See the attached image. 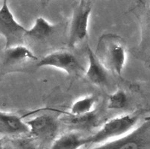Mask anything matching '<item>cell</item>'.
<instances>
[{"mask_svg": "<svg viewBox=\"0 0 150 149\" xmlns=\"http://www.w3.org/2000/svg\"><path fill=\"white\" fill-rule=\"evenodd\" d=\"M94 53L107 70L120 79L123 78L126 48L124 41L120 36L110 33L102 35Z\"/></svg>", "mask_w": 150, "mask_h": 149, "instance_id": "6da1fadb", "label": "cell"}, {"mask_svg": "<svg viewBox=\"0 0 150 149\" xmlns=\"http://www.w3.org/2000/svg\"><path fill=\"white\" fill-rule=\"evenodd\" d=\"M139 119V113L124 114L109 119L94 134L86 136L87 145H98L125 136L137 126Z\"/></svg>", "mask_w": 150, "mask_h": 149, "instance_id": "7a4b0ae2", "label": "cell"}, {"mask_svg": "<svg viewBox=\"0 0 150 149\" xmlns=\"http://www.w3.org/2000/svg\"><path fill=\"white\" fill-rule=\"evenodd\" d=\"M90 149H150V119L125 136Z\"/></svg>", "mask_w": 150, "mask_h": 149, "instance_id": "3957f363", "label": "cell"}, {"mask_svg": "<svg viewBox=\"0 0 150 149\" xmlns=\"http://www.w3.org/2000/svg\"><path fill=\"white\" fill-rule=\"evenodd\" d=\"M91 10V2L86 0L80 1L74 8L68 37L70 48H76L88 37Z\"/></svg>", "mask_w": 150, "mask_h": 149, "instance_id": "277c9868", "label": "cell"}, {"mask_svg": "<svg viewBox=\"0 0 150 149\" xmlns=\"http://www.w3.org/2000/svg\"><path fill=\"white\" fill-rule=\"evenodd\" d=\"M27 29L16 20L6 0L0 8V34L5 39V48L25 45Z\"/></svg>", "mask_w": 150, "mask_h": 149, "instance_id": "5b68a950", "label": "cell"}, {"mask_svg": "<svg viewBox=\"0 0 150 149\" xmlns=\"http://www.w3.org/2000/svg\"><path fill=\"white\" fill-rule=\"evenodd\" d=\"M37 67H54L61 69L71 76L84 73L85 68L73 53L68 50H58L45 55L37 62Z\"/></svg>", "mask_w": 150, "mask_h": 149, "instance_id": "8992f818", "label": "cell"}, {"mask_svg": "<svg viewBox=\"0 0 150 149\" xmlns=\"http://www.w3.org/2000/svg\"><path fill=\"white\" fill-rule=\"evenodd\" d=\"M30 133L35 139L54 141L57 137L59 123L51 114H41L26 121Z\"/></svg>", "mask_w": 150, "mask_h": 149, "instance_id": "52a82bcc", "label": "cell"}, {"mask_svg": "<svg viewBox=\"0 0 150 149\" xmlns=\"http://www.w3.org/2000/svg\"><path fill=\"white\" fill-rule=\"evenodd\" d=\"M30 133L23 118L16 114L0 111V134L19 136Z\"/></svg>", "mask_w": 150, "mask_h": 149, "instance_id": "ba28073f", "label": "cell"}, {"mask_svg": "<svg viewBox=\"0 0 150 149\" xmlns=\"http://www.w3.org/2000/svg\"><path fill=\"white\" fill-rule=\"evenodd\" d=\"M88 67L85 72L86 78L92 84L103 87L109 80V71L96 56L94 51L89 46L87 47Z\"/></svg>", "mask_w": 150, "mask_h": 149, "instance_id": "9c48e42d", "label": "cell"}, {"mask_svg": "<svg viewBox=\"0 0 150 149\" xmlns=\"http://www.w3.org/2000/svg\"><path fill=\"white\" fill-rule=\"evenodd\" d=\"M57 26L51 24L43 17H38L30 29H28L25 40L42 43L51 38L57 31Z\"/></svg>", "mask_w": 150, "mask_h": 149, "instance_id": "30bf717a", "label": "cell"}, {"mask_svg": "<svg viewBox=\"0 0 150 149\" xmlns=\"http://www.w3.org/2000/svg\"><path fill=\"white\" fill-rule=\"evenodd\" d=\"M34 53L25 45H19L5 48L3 64L7 67L18 66L28 61H37Z\"/></svg>", "mask_w": 150, "mask_h": 149, "instance_id": "8fae6325", "label": "cell"}, {"mask_svg": "<svg viewBox=\"0 0 150 149\" xmlns=\"http://www.w3.org/2000/svg\"><path fill=\"white\" fill-rule=\"evenodd\" d=\"M85 145H87L86 137L77 131H70L57 136L49 149H80Z\"/></svg>", "mask_w": 150, "mask_h": 149, "instance_id": "7c38bea8", "label": "cell"}, {"mask_svg": "<svg viewBox=\"0 0 150 149\" xmlns=\"http://www.w3.org/2000/svg\"><path fill=\"white\" fill-rule=\"evenodd\" d=\"M139 19L141 25V40L138 51L146 52L150 50V3L144 8Z\"/></svg>", "mask_w": 150, "mask_h": 149, "instance_id": "4fadbf2b", "label": "cell"}, {"mask_svg": "<svg viewBox=\"0 0 150 149\" xmlns=\"http://www.w3.org/2000/svg\"><path fill=\"white\" fill-rule=\"evenodd\" d=\"M98 97L95 95H89L77 100L71 108V115L83 116L92 113L94 111Z\"/></svg>", "mask_w": 150, "mask_h": 149, "instance_id": "5bb4252c", "label": "cell"}, {"mask_svg": "<svg viewBox=\"0 0 150 149\" xmlns=\"http://www.w3.org/2000/svg\"><path fill=\"white\" fill-rule=\"evenodd\" d=\"M129 104V97L126 92L121 89L111 94L108 98L107 102V109L118 111L123 110L127 107Z\"/></svg>", "mask_w": 150, "mask_h": 149, "instance_id": "9a60e30c", "label": "cell"}, {"mask_svg": "<svg viewBox=\"0 0 150 149\" xmlns=\"http://www.w3.org/2000/svg\"><path fill=\"white\" fill-rule=\"evenodd\" d=\"M13 149H40L34 139L17 138L12 141Z\"/></svg>", "mask_w": 150, "mask_h": 149, "instance_id": "2e32d148", "label": "cell"}, {"mask_svg": "<svg viewBox=\"0 0 150 149\" xmlns=\"http://www.w3.org/2000/svg\"><path fill=\"white\" fill-rule=\"evenodd\" d=\"M0 149H13L12 144L5 143L2 140H0Z\"/></svg>", "mask_w": 150, "mask_h": 149, "instance_id": "e0dca14e", "label": "cell"}]
</instances>
